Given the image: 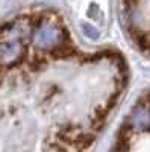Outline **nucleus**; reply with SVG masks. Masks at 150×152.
Here are the masks:
<instances>
[{
	"mask_svg": "<svg viewBox=\"0 0 150 152\" xmlns=\"http://www.w3.org/2000/svg\"><path fill=\"white\" fill-rule=\"evenodd\" d=\"M33 24L29 18L21 17L0 29V67H14L23 59L28 43L32 38Z\"/></svg>",
	"mask_w": 150,
	"mask_h": 152,
	"instance_id": "1",
	"label": "nucleus"
},
{
	"mask_svg": "<svg viewBox=\"0 0 150 152\" xmlns=\"http://www.w3.org/2000/svg\"><path fill=\"white\" fill-rule=\"evenodd\" d=\"M32 41L40 50L53 52V50L62 47L65 41V32L55 20L43 18L33 26Z\"/></svg>",
	"mask_w": 150,
	"mask_h": 152,
	"instance_id": "2",
	"label": "nucleus"
},
{
	"mask_svg": "<svg viewBox=\"0 0 150 152\" xmlns=\"http://www.w3.org/2000/svg\"><path fill=\"white\" fill-rule=\"evenodd\" d=\"M129 126L133 131H150V105H138L129 116Z\"/></svg>",
	"mask_w": 150,
	"mask_h": 152,
	"instance_id": "3",
	"label": "nucleus"
},
{
	"mask_svg": "<svg viewBox=\"0 0 150 152\" xmlns=\"http://www.w3.org/2000/svg\"><path fill=\"white\" fill-rule=\"evenodd\" d=\"M83 31H85V35H88L91 40H97L99 38V31L96 28H93L91 24H83Z\"/></svg>",
	"mask_w": 150,
	"mask_h": 152,
	"instance_id": "4",
	"label": "nucleus"
}]
</instances>
